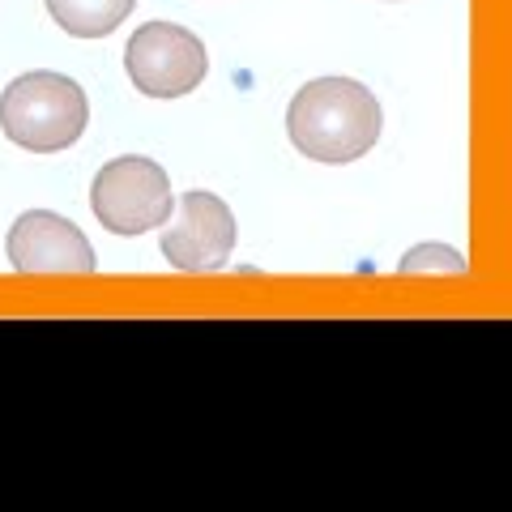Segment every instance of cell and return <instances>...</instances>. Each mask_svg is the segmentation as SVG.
<instances>
[{"label": "cell", "mask_w": 512, "mask_h": 512, "mask_svg": "<svg viewBox=\"0 0 512 512\" xmlns=\"http://www.w3.org/2000/svg\"><path fill=\"white\" fill-rule=\"evenodd\" d=\"M376 94L350 77H316L286 107V133L295 150L316 163H355L380 141Z\"/></svg>", "instance_id": "obj_1"}, {"label": "cell", "mask_w": 512, "mask_h": 512, "mask_svg": "<svg viewBox=\"0 0 512 512\" xmlns=\"http://www.w3.org/2000/svg\"><path fill=\"white\" fill-rule=\"evenodd\" d=\"M90 103L86 90L64 73L35 69L13 77L0 94V133L30 154L69 150L86 133Z\"/></svg>", "instance_id": "obj_2"}, {"label": "cell", "mask_w": 512, "mask_h": 512, "mask_svg": "<svg viewBox=\"0 0 512 512\" xmlns=\"http://www.w3.org/2000/svg\"><path fill=\"white\" fill-rule=\"evenodd\" d=\"M90 210L111 235H146L175 210L171 180L154 158L124 154L107 163L90 184Z\"/></svg>", "instance_id": "obj_3"}, {"label": "cell", "mask_w": 512, "mask_h": 512, "mask_svg": "<svg viewBox=\"0 0 512 512\" xmlns=\"http://www.w3.org/2000/svg\"><path fill=\"white\" fill-rule=\"evenodd\" d=\"M124 69L150 99H184L205 82L210 56L192 30L175 22H146L124 47Z\"/></svg>", "instance_id": "obj_4"}, {"label": "cell", "mask_w": 512, "mask_h": 512, "mask_svg": "<svg viewBox=\"0 0 512 512\" xmlns=\"http://www.w3.org/2000/svg\"><path fill=\"white\" fill-rule=\"evenodd\" d=\"M163 256L180 274H218L235 252V214L214 192H184L175 222H163Z\"/></svg>", "instance_id": "obj_5"}, {"label": "cell", "mask_w": 512, "mask_h": 512, "mask_svg": "<svg viewBox=\"0 0 512 512\" xmlns=\"http://www.w3.org/2000/svg\"><path fill=\"white\" fill-rule=\"evenodd\" d=\"M9 265L18 274H94V248L69 218L52 210H26L9 227Z\"/></svg>", "instance_id": "obj_6"}, {"label": "cell", "mask_w": 512, "mask_h": 512, "mask_svg": "<svg viewBox=\"0 0 512 512\" xmlns=\"http://www.w3.org/2000/svg\"><path fill=\"white\" fill-rule=\"evenodd\" d=\"M52 22L69 30L73 39H107L120 30L124 18L137 9V0H43Z\"/></svg>", "instance_id": "obj_7"}, {"label": "cell", "mask_w": 512, "mask_h": 512, "mask_svg": "<svg viewBox=\"0 0 512 512\" xmlns=\"http://www.w3.org/2000/svg\"><path fill=\"white\" fill-rule=\"evenodd\" d=\"M397 269L402 274H466V256L448 244H419L406 252V261Z\"/></svg>", "instance_id": "obj_8"}]
</instances>
